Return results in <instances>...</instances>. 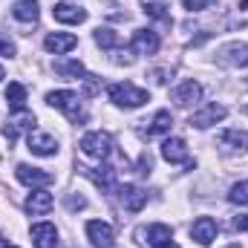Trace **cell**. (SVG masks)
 I'll return each instance as SVG.
<instances>
[{"label":"cell","instance_id":"d4e9b609","mask_svg":"<svg viewBox=\"0 0 248 248\" xmlns=\"http://www.w3.org/2000/svg\"><path fill=\"white\" fill-rule=\"evenodd\" d=\"M170 124H173L170 113H168V110H159V113L153 116L150 127H147L144 133H147V136H162V133H168V130H170Z\"/></svg>","mask_w":248,"mask_h":248},{"label":"cell","instance_id":"52a82bcc","mask_svg":"<svg viewBox=\"0 0 248 248\" xmlns=\"http://www.w3.org/2000/svg\"><path fill=\"white\" fill-rule=\"evenodd\" d=\"M228 116V110L222 107V104H205L202 110H196L193 116H190V127H196V130H208V127H214L217 122H222Z\"/></svg>","mask_w":248,"mask_h":248},{"label":"cell","instance_id":"5bb4252c","mask_svg":"<svg viewBox=\"0 0 248 248\" xmlns=\"http://www.w3.org/2000/svg\"><path fill=\"white\" fill-rule=\"evenodd\" d=\"M44 46H46V52L66 55V52H72V49L78 46V38H75L72 32H52V35H46Z\"/></svg>","mask_w":248,"mask_h":248},{"label":"cell","instance_id":"1f68e13d","mask_svg":"<svg viewBox=\"0 0 248 248\" xmlns=\"http://www.w3.org/2000/svg\"><path fill=\"white\" fill-rule=\"evenodd\" d=\"M234 228H237V231H248V214L234 217Z\"/></svg>","mask_w":248,"mask_h":248},{"label":"cell","instance_id":"836d02e7","mask_svg":"<svg viewBox=\"0 0 248 248\" xmlns=\"http://www.w3.org/2000/svg\"><path fill=\"white\" fill-rule=\"evenodd\" d=\"M0 78H6V72H3V66H0Z\"/></svg>","mask_w":248,"mask_h":248},{"label":"cell","instance_id":"ba28073f","mask_svg":"<svg viewBox=\"0 0 248 248\" xmlns=\"http://www.w3.org/2000/svg\"><path fill=\"white\" fill-rule=\"evenodd\" d=\"M29 150L35 153V156H55L58 153V139L55 136H49V133H41V130H29Z\"/></svg>","mask_w":248,"mask_h":248},{"label":"cell","instance_id":"d590c367","mask_svg":"<svg viewBox=\"0 0 248 248\" xmlns=\"http://www.w3.org/2000/svg\"><path fill=\"white\" fill-rule=\"evenodd\" d=\"M231 248H237V246H231Z\"/></svg>","mask_w":248,"mask_h":248},{"label":"cell","instance_id":"ffe728a7","mask_svg":"<svg viewBox=\"0 0 248 248\" xmlns=\"http://www.w3.org/2000/svg\"><path fill=\"white\" fill-rule=\"evenodd\" d=\"M12 15L17 20H23V23H35L41 17V6H38V0H17L15 9H12Z\"/></svg>","mask_w":248,"mask_h":248},{"label":"cell","instance_id":"5b68a950","mask_svg":"<svg viewBox=\"0 0 248 248\" xmlns=\"http://www.w3.org/2000/svg\"><path fill=\"white\" fill-rule=\"evenodd\" d=\"M162 159L170 162V165H187V168H193L190 165V156H187L185 139H179V136H170V139L162 141Z\"/></svg>","mask_w":248,"mask_h":248},{"label":"cell","instance_id":"8fae6325","mask_svg":"<svg viewBox=\"0 0 248 248\" xmlns=\"http://www.w3.org/2000/svg\"><path fill=\"white\" fill-rule=\"evenodd\" d=\"M130 49L136 55H153L159 49V35L153 29H136L133 32V41H130Z\"/></svg>","mask_w":248,"mask_h":248},{"label":"cell","instance_id":"d6986e66","mask_svg":"<svg viewBox=\"0 0 248 248\" xmlns=\"http://www.w3.org/2000/svg\"><path fill=\"white\" fill-rule=\"evenodd\" d=\"M139 237H147L144 243H150V246H162V243H170L173 231H170V225H165V222H156V225H147V228H141V231H139Z\"/></svg>","mask_w":248,"mask_h":248},{"label":"cell","instance_id":"e0dca14e","mask_svg":"<svg viewBox=\"0 0 248 248\" xmlns=\"http://www.w3.org/2000/svg\"><path fill=\"white\" fill-rule=\"evenodd\" d=\"M219 63L225 66H248V44H228L219 49Z\"/></svg>","mask_w":248,"mask_h":248},{"label":"cell","instance_id":"cb8c5ba5","mask_svg":"<svg viewBox=\"0 0 248 248\" xmlns=\"http://www.w3.org/2000/svg\"><path fill=\"white\" fill-rule=\"evenodd\" d=\"M219 141L225 144V147H231V150H246L248 147V133H243V130H225L222 136H219Z\"/></svg>","mask_w":248,"mask_h":248},{"label":"cell","instance_id":"f1b7e54d","mask_svg":"<svg viewBox=\"0 0 248 248\" xmlns=\"http://www.w3.org/2000/svg\"><path fill=\"white\" fill-rule=\"evenodd\" d=\"M0 55H3V58H15V55H17L15 41H12L9 35H3V32H0Z\"/></svg>","mask_w":248,"mask_h":248},{"label":"cell","instance_id":"ac0fdd59","mask_svg":"<svg viewBox=\"0 0 248 248\" xmlns=\"http://www.w3.org/2000/svg\"><path fill=\"white\" fill-rule=\"evenodd\" d=\"M119 196H122V202H124V208L127 211H141L144 205H147V193L141 190V187H136V185H124L119 187Z\"/></svg>","mask_w":248,"mask_h":248},{"label":"cell","instance_id":"8992f818","mask_svg":"<svg viewBox=\"0 0 248 248\" xmlns=\"http://www.w3.org/2000/svg\"><path fill=\"white\" fill-rule=\"evenodd\" d=\"M87 237L95 248H113L116 243V231L110 222H101V219H90L87 222Z\"/></svg>","mask_w":248,"mask_h":248},{"label":"cell","instance_id":"484cf974","mask_svg":"<svg viewBox=\"0 0 248 248\" xmlns=\"http://www.w3.org/2000/svg\"><path fill=\"white\" fill-rule=\"evenodd\" d=\"M95 44H98L101 49H113V46H119V35H116L113 29L101 26V29H95Z\"/></svg>","mask_w":248,"mask_h":248},{"label":"cell","instance_id":"f546056e","mask_svg":"<svg viewBox=\"0 0 248 248\" xmlns=\"http://www.w3.org/2000/svg\"><path fill=\"white\" fill-rule=\"evenodd\" d=\"M217 0H182V6H185L187 12H205V9H211Z\"/></svg>","mask_w":248,"mask_h":248},{"label":"cell","instance_id":"4fadbf2b","mask_svg":"<svg viewBox=\"0 0 248 248\" xmlns=\"http://www.w3.org/2000/svg\"><path fill=\"white\" fill-rule=\"evenodd\" d=\"M32 124H35V116H32L29 110H15V113L9 116L6 127H3V133H6L9 141H15V139L20 136V130H32Z\"/></svg>","mask_w":248,"mask_h":248},{"label":"cell","instance_id":"2e32d148","mask_svg":"<svg viewBox=\"0 0 248 248\" xmlns=\"http://www.w3.org/2000/svg\"><path fill=\"white\" fill-rule=\"evenodd\" d=\"M199 98H202L199 81H182V84L173 90V104H176V107H190V104L199 101Z\"/></svg>","mask_w":248,"mask_h":248},{"label":"cell","instance_id":"6da1fadb","mask_svg":"<svg viewBox=\"0 0 248 248\" xmlns=\"http://www.w3.org/2000/svg\"><path fill=\"white\" fill-rule=\"evenodd\" d=\"M107 95H110V101H113L116 107H124V110H136V107H141V104L150 101L147 90H141V87H136V84H130V81L110 84V87H107Z\"/></svg>","mask_w":248,"mask_h":248},{"label":"cell","instance_id":"7a4b0ae2","mask_svg":"<svg viewBox=\"0 0 248 248\" xmlns=\"http://www.w3.org/2000/svg\"><path fill=\"white\" fill-rule=\"evenodd\" d=\"M46 104L55 107V110H61L69 122H75V124L87 122V113L81 107V98L72 90H52V93H46Z\"/></svg>","mask_w":248,"mask_h":248},{"label":"cell","instance_id":"e575fe53","mask_svg":"<svg viewBox=\"0 0 248 248\" xmlns=\"http://www.w3.org/2000/svg\"><path fill=\"white\" fill-rule=\"evenodd\" d=\"M3 248H17V246H3Z\"/></svg>","mask_w":248,"mask_h":248},{"label":"cell","instance_id":"7402d4cb","mask_svg":"<svg viewBox=\"0 0 248 248\" xmlns=\"http://www.w3.org/2000/svg\"><path fill=\"white\" fill-rule=\"evenodd\" d=\"M87 176L98 187H104V190H113L116 187V170L113 168H95V170H87Z\"/></svg>","mask_w":248,"mask_h":248},{"label":"cell","instance_id":"44dd1931","mask_svg":"<svg viewBox=\"0 0 248 248\" xmlns=\"http://www.w3.org/2000/svg\"><path fill=\"white\" fill-rule=\"evenodd\" d=\"M6 101H9V110H12V113H15V110H26V87L17 84V81H12V84L6 87Z\"/></svg>","mask_w":248,"mask_h":248},{"label":"cell","instance_id":"9a60e30c","mask_svg":"<svg viewBox=\"0 0 248 248\" xmlns=\"http://www.w3.org/2000/svg\"><path fill=\"white\" fill-rule=\"evenodd\" d=\"M190 237L199 243V246H211L217 240V222L211 217H199L193 225H190Z\"/></svg>","mask_w":248,"mask_h":248},{"label":"cell","instance_id":"d6a6232c","mask_svg":"<svg viewBox=\"0 0 248 248\" xmlns=\"http://www.w3.org/2000/svg\"><path fill=\"white\" fill-rule=\"evenodd\" d=\"M153 248H179V246H176V243L170 240V243H162V246H153Z\"/></svg>","mask_w":248,"mask_h":248},{"label":"cell","instance_id":"603a6c76","mask_svg":"<svg viewBox=\"0 0 248 248\" xmlns=\"http://www.w3.org/2000/svg\"><path fill=\"white\" fill-rule=\"evenodd\" d=\"M55 69L61 72L63 78H90L81 61H69V58H61V61H55Z\"/></svg>","mask_w":248,"mask_h":248},{"label":"cell","instance_id":"7c38bea8","mask_svg":"<svg viewBox=\"0 0 248 248\" xmlns=\"http://www.w3.org/2000/svg\"><path fill=\"white\" fill-rule=\"evenodd\" d=\"M17 179L23 182V185L29 187H46L55 182V176L52 173H46V170H41V168H32V165H17Z\"/></svg>","mask_w":248,"mask_h":248},{"label":"cell","instance_id":"4316f807","mask_svg":"<svg viewBox=\"0 0 248 248\" xmlns=\"http://www.w3.org/2000/svg\"><path fill=\"white\" fill-rule=\"evenodd\" d=\"M228 202L234 205H248V182H237L228 190Z\"/></svg>","mask_w":248,"mask_h":248},{"label":"cell","instance_id":"3957f363","mask_svg":"<svg viewBox=\"0 0 248 248\" xmlns=\"http://www.w3.org/2000/svg\"><path fill=\"white\" fill-rule=\"evenodd\" d=\"M81 150H84V156L101 162V159H107L110 150H113V136L104 133V130H90V133L81 136Z\"/></svg>","mask_w":248,"mask_h":248},{"label":"cell","instance_id":"4dcf8cb0","mask_svg":"<svg viewBox=\"0 0 248 248\" xmlns=\"http://www.w3.org/2000/svg\"><path fill=\"white\" fill-rule=\"evenodd\" d=\"M66 205H69V211H81V208H87V199L84 196H69Z\"/></svg>","mask_w":248,"mask_h":248},{"label":"cell","instance_id":"9c48e42d","mask_svg":"<svg viewBox=\"0 0 248 248\" xmlns=\"http://www.w3.org/2000/svg\"><path fill=\"white\" fill-rule=\"evenodd\" d=\"M52 205H55V199H52V193L44 190V187H32V193H29L26 202H23V208H26L32 217H44V214H49Z\"/></svg>","mask_w":248,"mask_h":248},{"label":"cell","instance_id":"83f0119b","mask_svg":"<svg viewBox=\"0 0 248 248\" xmlns=\"http://www.w3.org/2000/svg\"><path fill=\"white\" fill-rule=\"evenodd\" d=\"M144 15H150V17H156V20H170V15H168L165 3H159V0H153V3H144Z\"/></svg>","mask_w":248,"mask_h":248},{"label":"cell","instance_id":"277c9868","mask_svg":"<svg viewBox=\"0 0 248 248\" xmlns=\"http://www.w3.org/2000/svg\"><path fill=\"white\" fill-rule=\"evenodd\" d=\"M52 15H55L58 23H66V26H78V23L87 20V9H84L81 3H75V0H61V3H55Z\"/></svg>","mask_w":248,"mask_h":248},{"label":"cell","instance_id":"30bf717a","mask_svg":"<svg viewBox=\"0 0 248 248\" xmlns=\"http://www.w3.org/2000/svg\"><path fill=\"white\" fill-rule=\"evenodd\" d=\"M29 237L35 248H58V228L52 222H35L29 228Z\"/></svg>","mask_w":248,"mask_h":248}]
</instances>
